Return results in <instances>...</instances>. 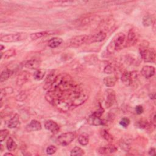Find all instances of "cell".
Masks as SVG:
<instances>
[{
    "label": "cell",
    "instance_id": "6da1fadb",
    "mask_svg": "<svg viewBox=\"0 0 156 156\" xmlns=\"http://www.w3.org/2000/svg\"><path fill=\"white\" fill-rule=\"evenodd\" d=\"M126 36L122 32L118 33L108 45L107 49L110 53H113L126 47Z\"/></svg>",
    "mask_w": 156,
    "mask_h": 156
},
{
    "label": "cell",
    "instance_id": "7a4b0ae2",
    "mask_svg": "<svg viewBox=\"0 0 156 156\" xmlns=\"http://www.w3.org/2000/svg\"><path fill=\"white\" fill-rule=\"evenodd\" d=\"M140 53L141 58L146 62H154L155 59V51L154 48H149V43L144 40L140 46Z\"/></svg>",
    "mask_w": 156,
    "mask_h": 156
},
{
    "label": "cell",
    "instance_id": "3957f363",
    "mask_svg": "<svg viewBox=\"0 0 156 156\" xmlns=\"http://www.w3.org/2000/svg\"><path fill=\"white\" fill-rule=\"evenodd\" d=\"M27 37V34L24 32H18L15 34H10L4 35L1 37V41L5 43L17 42L26 40Z\"/></svg>",
    "mask_w": 156,
    "mask_h": 156
},
{
    "label": "cell",
    "instance_id": "277c9868",
    "mask_svg": "<svg viewBox=\"0 0 156 156\" xmlns=\"http://www.w3.org/2000/svg\"><path fill=\"white\" fill-rule=\"evenodd\" d=\"M89 38V36L87 35H79L70 38L67 44L69 47L77 48L85 43H87Z\"/></svg>",
    "mask_w": 156,
    "mask_h": 156
},
{
    "label": "cell",
    "instance_id": "5b68a950",
    "mask_svg": "<svg viewBox=\"0 0 156 156\" xmlns=\"http://www.w3.org/2000/svg\"><path fill=\"white\" fill-rule=\"evenodd\" d=\"M76 135L72 132H68L60 134L57 138V143L61 146H65L69 144L75 138Z\"/></svg>",
    "mask_w": 156,
    "mask_h": 156
},
{
    "label": "cell",
    "instance_id": "8992f818",
    "mask_svg": "<svg viewBox=\"0 0 156 156\" xmlns=\"http://www.w3.org/2000/svg\"><path fill=\"white\" fill-rule=\"evenodd\" d=\"M116 99V94L114 90L112 89H107L105 91V107L108 108L111 107Z\"/></svg>",
    "mask_w": 156,
    "mask_h": 156
},
{
    "label": "cell",
    "instance_id": "52a82bcc",
    "mask_svg": "<svg viewBox=\"0 0 156 156\" xmlns=\"http://www.w3.org/2000/svg\"><path fill=\"white\" fill-rule=\"evenodd\" d=\"M106 33L104 31L100 30L91 37H89L87 43H96L101 42L105 40L106 38Z\"/></svg>",
    "mask_w": 156,
    "mask_h": 156
},
{
    "label": "cell",
    "instance_id": "ba28073f",
    "mask_svg": "<svg viewBox=\"0 0 156 156\" xmlns=\"http://www.w3.org/2000/svg\"><path fill=\"white\" fill-rule=\"evenodd\" d=\"M44 126L46 130L50 131L52 133H57L60 130V127L58 124L52 120H48L45 121Z\"/></svg>",
    "mask_w": 156,
    "mask_h": 156
},
{
    "label": "cell",
    "instance_id": "9c48e42d",
    "mask_svg": "<svg viewBox=\"0 0 156 156\" xmlns=\"http://www.w3.org/2000/svg\"><path fill=\"white\" fill-rule=\"evenodd\" d=\"M155 68L150 65H145L143 66L141 70V75L146 79L151 78L155 74Z\"/></svg>",
    "mask_w": 156,
    "mask_h": 156
},
{
    "label": "cell",
    "instance_id": "30bf717a",
    "mask_svg": "<svg viewBox=\"0 0 156 156\" xmlns=\"http://www.w3.org/2000/svg\"><path fill=\"white\" fill-rule=\"evenodd\" d=\"M117 151V147L113 144H108L104 147H101L99 149L98 152L100 154L106 155L115 153Z\"/></svg>",
    "mask_w": 156,
    "mask_h": 156
},
{
    "label": "cell",
    "instance_id": "8fae6325",
    "mask_svg": "<svg viewBox=\"0 0 156 156\" xmlns=\"http://www.w3.org/2000/svg\"><path fill=\"white\" fill-rule=\"evenodd\" d=\"M57 73L55 70L51 72L46 77L44 80V88H51L54 80L57 76Z\"/></svg>",
    "mask_w": 156,
    "mask_h": 156
},
{
    "label": "cell",
    "instance_id": "7c38bea8",
    "mask_svg": "<svg viewBox=\"0 0 156 156\" xmlns=\"http://www.w3.org/2000/svg\"><path fill=\"white\" fill-rule=\"evenodd\" d=\"M30 77V74L27 71L21 72L16 79V85L18 86H22L26 83Z\"/></svg>",
    "mask_w": 156,
    "mask_h": 156
},
{
    "label": "cell",
    "instance_id": "4fadbf2b",
    "mask_svg": "<svg viewBox=\"0 0 156 156\" xmlns=\"http://www.w3.org/2000/svg\"><path fill=\"white\" fill-rule=\"evenodd\" d=\"M137 40L136 38V35L135 31L131 29L129 31L127 37H126V47L127 46H130L133 44H134Z\"/></svg>",
    "mask_w": 156,
    "mask_h": 156
},
{
    "label": "cell",
    "instance_id": "5bb4252c",
    "mask_svg": "<svg viewBox=\"0 0 156 156\" xmlns=\"http://www.w3.org/2000/svg\"><path fill=\"white\" fill-rule=\"evenodd\" d=\"M26 129L29 132L38 131L41 129V124L38 121L33 119L26 126Z\"/></svg>",
    "mask_w": 156,
    "mask_h": 156
},
{
    "label": "cell",
    "instance_id": "9a60e30c",
    "mask_svg": "<svg viewBox=\"0 0 156 156\" xmlns=\"http://www.w3.org/2000/svg\"><path fill=\"white\" fill-rule=\"evenodd\" d=\"M41 65V62L37 59H30L26 61L24 63V67L29 69H39Z\"/></svg>",
    "mask_w": 156,
    "mask_h": 156
},
{
    "label": "cell",
    "instance_id": "2e32d148",
    "mask_svg": "<svg viewBox=\"0 0 156 156\" xmlns=\"http://www.w3.org/2000/svg\"><path fill=\"white\" fill-rule=\"evenodd\" d=\"M88 122L91 124V125H93V126H100V125H102L104 124V121L101 118L100 116H98L93 113H92L88 118L87 120Z\"/></svg>",
    "mask_w": 156,
    "mask_h": 156
},
{
    "label": "cell",
    "instance_id": "e0dca14e",
    "mask_svg": "<svg viewBox=\"0 0 156 156\" xmlns=\"http://www.w3.org/2000/svg\"><path fill=\"white\" fill-rule=\"evenodd\" d=\"M121 80L126 85H130L132 84V73L124 71L121 76Z\"/></svg>",
    "mask_w": 156,
    "mask_h": 156
},
{
    "label": "cell",
    "instance_id": "ac0fdd59",
    "mask_svg": "<svg viewBox=\"0 0 156 156\" xmlns=\"http://www.w3.org/2000/svg\"><path fill=\"white\" fill-rule=\"evenodd\" d=\"M117 81V78L115 76H108L105 77L103 79L104 85L107 87H113L115 86Z\"/></svg>",
    "mask_w": 156,
    "mask_h": 156
},
{
    "label": "cell",
    "instance_id": "d6986e66",
    "mask_svg": "<svg viewBox=\"0 0 156 156\" xmlns=\"http://www.w3.org/2000/svg\"><path fill=\"white\" fill-rule=\"evenodd\" d=\"M52 32L51 31H42V32H35V33H32L30 34V37L32 40H37L39 38H41L42 37L49 35L52 34Z\"/></svg>",
    "mask_w": 156,
    "mask_h": 156
},
{
    "label": "cell",
    "instance_id": "ffe728a7",
    "mask_svg": "<svg viewBox=\"0 0 156 156\" xmlns=\"http://www.w3.org/2000/svg\"><path fill=\"white\" fill-rule=\"evenodd\" d=\"M62 42H63V40L61 38L55 37L49 40L48 43V46L50 47L51 48H55L58 46H60L62 43Z\"/></svg>",
    "mask_w": 156,
    "mask_h": 156
},
{
    "label": "cell",
    "instance_id": "44dd1931",
    "mask_svg": "<svg viewBox=\"0 0 156 156\" xmlns=\"http://www.w3.org/2000/svg\"><path fill=\"white\" fill-rule=\"evenodd\" d=\"M19 123H20L19 116L18 114H15V115L9 121L7 126L9 128H10V129L15 128L18 126Z\"/></svg>",
    "mask_w": 156,
    "mask_h": 156
},
{
    "label": "cell",
    "instance_id": "7402d4cb",
    "mask_svg": "<svg viewBox=\"0 0 156 156\" xmlns=\"http://www.w3.org/2000/svg\"><path fill=\"white\" fill-rule=\"evenodd\" d=\"M119 146L122 150L124 152H128L131 148L130 141L129 139H122L119 141Z\"/></svg>",
    "mask_w": 156,
    "mask_h": 156
},
{
    "label": "cell",
    "instance_id": "603a6c76",
    "mask_svg": "<svg viewBox=\"0 0 156 156\" xmlns=\"http://www.w3.org/2000/svg\"><path fill=\"white\" fill-rule=\"evenodd\" d=\"M13 74V71L9 69H6L2 71L1 73L0 82L2 83L3 82L7 80Z\"/></svg>",
    "mask_w": 156,
    "mask_h": 156
},
{
    "label": "cell",
    "instance_id": "cb8c5ba5",
    "mask_svg": "<svg viewBox=\"0 0 156 156\" xmlns=\"http://www.w3.org/2000/svg\"><path fill=\"white\" fill-rule=\"evenodd\" d=\"M6 147L9 151L12 152L16 149L17 144L12 137H9L6 142Z\"/></svg>",
    "mask_w": 156,
    "mask_h": 156
},
{
    "label": "cell",
    "instance_id": "d4e9b609",
    "mask_svg": "<svg viewBox=\"0 0 156 156\" xmlns=\"http://www.w3.org/2000/svg\"><path fill=\"white\" fill-rule=\"evenodd\" d=\"M46 74V70L43 69H37L34 73V78L37 80H42Z\"/></svg>",
    "mask_w": 156,
    "mask_h": 156
},
{
    "label": "cell",
    "instance_id": "484cf974",
    "mask_svg": "<svg viewBox=\"0 0 156 156\" xmlns=\"http://www.w3.org/2000/svg\"><path fill=\"white\" fill-rule=\"evenodd\" d=\"M153 22H154V18L152 16L150 15H145L143 17V21H142V23L144 26H149L152 24Z\"/></svg>",
    "mask_w": 156,
    "mask_h": 156
},
{
    "label": "cell",
    "instance_id": "4316f807",
    "mask_svg": "<svg viewBox=\"0 0 156 156\" xmlns=\"http://www.w3.org/2000/svg\"><path fill=\"white\" fill-rule=\"evenodd\" d=\"M78 141L81 145L86 146L89 142V137L87 134H81L78 136Z\"/></svg>",
    "mask_w": 156,
    "mask_h": 156
},
{
    "label": "cell",
    "instance_id": "83f0119b",
    "mask_svg": "<svg viewBox=\"0 0 156 156\" xmlns=\"http://www.w3.org/2000/svg\"><path fill=\"white\" fill-rule=\"evenodd\" d=\"M101 135L103 138H104L106 141L108 142H111L113 140V136L107 130L105 129H103L101 131Z\"/></svg>",
    "mask_w": 156,
    "mask_h": 156
},
{
    "label": "cell",
    "instance_id": "f1b7e54d",
    "mask_svg": "<svg viewBox=\"0 0 156 156\" xmlns=\"http://www.w3.org/2000/svg\"><path fill=\"white\" fill-rule=\"evenodd\" d=\"M85 154L84 152V151L78 147V146H75L71 151L70 152V155L71 156H75V155H82Z\"/></svg>",
    "mask_w": 156,
    "mask_h": 156
},
{
    "label": "cell",
    "instance_id": "f546056e",
    "mask_svg": "<svg viewBox=\"0 0 156 156\" xmlns=\"http://www.w3.org/2000/svg\"><path fill=\"white\" fill-rule=\"evenodd\" d=\"M151 124L149 123H148L147 121H143V120H141V121H139L137 122L136 123V126L141 128V129H149L150 128V126H151Z\"/></svg>",
    "mask_w": 156,
    "mask_h": 156
},
{
    "label": "cell",
    "instance_id": "4dcf8cb0",
    "mask_svg": "<svg viewBox=\"0 0 156 156\" xmlns=\"http://www.w3.org/2000/svg\"><path fill=\"white\" fill-rule=\"evenodd\" d=\"M15 53H16V51L15 49H9L3 53V57L4 58H9L10 57L14 56L15 55Z\"/></svg>",
    "mask_w": 156,
    "mask_h": 156
},
{
    "label": "cell",
    "instance_id": "1f68e13d",
    "mask_svg": "<svg viewBox=\"0 0 156 156\" xmlns=\"http://www.w3.org/2000/svg\"><path fill=\"white\" fill-rule=\"evenodd\" d=\"M115 69H116V68L113 65H112L111 64H108L104 67V72L105 74H112L115 71Z\"/></svg>",
    "mask_w": 156,
    "mask_h": 156
},
{
    "label": "cell",
    "instance_id": "d6a6232c",
    "mask_svg": "<svg viewBox=\"0 0 156 156\" xmlns=\"http://www.w3.org/2000/svg\"><path fill=\"white\" fill-rule=\"evenodd\" d=\"M57 151V147L54 145H49L46 150V154L48 155H52Z\"/></svg>",
    "mask_w": 156,
    "mask_h": 156
},
{
    "label": "cell",
    "instance_id": "836d02e7",
    "mask_svg": "<svg viewBox=\"0 0 156 156\" xmlns=\"http://www.w3.org/2000/svg\"><path fill=\"white\" fill-rule=\"evenodd\" d=\"M9 135V131L7 129H3L1 130L0 132V138H1V142H2L7 136Z\"/></svg>",
    "mask_w": 156,
    "mask_h": 156
},
{
    "label": "cell",
    "instance_id": "e575fe53",
    "mask_svg": "<svg viewBox=\"0 0 156 156\" xmlns=\"http://www.w3.org/2000/svg\"><path fill=\"white\" fill-rule=\"evenodd\" d=\"M119 124L122 127H127L129 126V124H130V120H129V119L128 118H126V117L122 118L121 119V121L119 122Z\"/></svg>",
    "mask_w": 156,
    "mask_h": 156
},
{
    "label": "cell",
    "instance_id": "d590c367",
    "mask_svg": "<svg viewBox=\"0 0 156 156\" xmlns=\"http://www.w3.org/2000/svg\"><path fill=\"white\" fill-rule=\"evenodd\" d=\"M27 96L24 92L20 93L16 97V99L18 101H23L26 98Z\"/></svg>",
    "mask_w": 156,
    "mask_h": 156
},
{
    "label": "cell",
    "instance_id": "8d00e7d4",
    "mask_svg": "<svg viewBox=\"0 0 156 156\" xmlns=\"http://www.w3.org/2000/svg\"><path fill=\"white\" fill-rule=\"evenodd\" d=\"M13 92V89L11 87H6L1 90V95L7 94L9 93H12Z\"/></svg>",
    "mask_w": 156,
    "mask_h": 156
},
{
    "label": "cell",
    "instance_id": "74e56055",
    "mask_svg": "<svg viewBox=\"0 0 156 156\" xmlns=\"http://www.w3.org/2000/svg\"><path fill=\"white\" fill-rule=\"evenodd\" d=\"M135 112L138 115H140L143 112V108L141 105H138L135 107Z\"/></svg>",
    "mask_w": 156,
    "mask_h": 156
},
{
    "label": "cell",
    "instance_id": "f35d334b",
    "mask_svg": "<svg viewBox=\"0 0 156 156\" xmlns=\"http://www.w3.org/2000/svg\"><path fill=\"white\" fill-rule=\"evenodd\" d=\"M155 154V149L154 147H151L149 151V155H154Z\"/></svg>",
    "mask_w": 156,
    "mask_h": 156
},
{
    "label": "cell",
    "instance_id": "ab89813d",
    "mask_svg": "<svg viewBox=\"0 0 156 156\" xmlns=\"http://www.w3.org/2000/svg\"><path fill=\"white\" fill-rule=\"evenodd\" d=\"M151 118H152V119H151V124L154 126H155V114L154 113L153 116Z\"/></svg>",
    "mask_w": 156,
    "mask_h": 156
},
{
    "label": "cell",
    "instance_id": "60d3db41",
    "mask_svg": "<svg viewBox=\"0 0 156 156\" xmlns=\"http://www.w3.org/2000/svg\"><path fill=\"white\" fill-rule=\"evenodd\" d=\"M150 97H151V99H155V93H151V94H150Z\"/></svg>",
    "mask_w": 156,
    "mask_h": 156
},
{
    "label": "cell",
    "instance_id": "b9f144b4",
    "mask_svg": "<svg viewBox=\"0 0 156 156\" xmlns=\"http://www.w3.org/2000/svg\"><path fill=\"white\" fill-rule=\"evenodd\" d=\"M4 155H13L10 152H9V153H5Z\"/></svg>",
    "mask_w": 156,
    "mask_h": 156
},
{
    "label": "cell",
    "instance_id": "7bdbcfd3",
    "mask_svg": "<svg viewBox=\"0 0 156 156\" xmlns=\"http://www.w3.org/2000/svg\"><path fill=\"white\" fill-rule=\"evenodd\" d=\"M4 48H5V46H4L3 45L1 44V48H0V49H1V51H2V50L4 49Z\"/></svg>",
    "mask_w": 156,
    "mask_h": 156
}]
</instances>
